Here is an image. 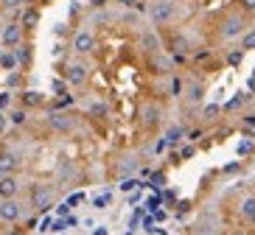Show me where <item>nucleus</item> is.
Listing matches in <instances>:
<instances>
[{
  "label": "nucleus",
  "instance_id": "obj_1",
  "mask_svg": "<svg viewBox=\"0 0 255 235\" xmlns=\"http://www.w3.org/2000/svg\"><path fill=\"white\" fill-rule=\"evenodd\" d=\"M244 34H247V17L241 11H230L219 23V37L222 39H236V37H244Z\"/></svg>",
  "mask_w": 255,
  "mask_h": 235
},
{
  "label": "nucleus",
  "instance_id": "obj_2",
  "mask_svg": "<svg viewBox=\"0 0 255 235\" xmlns=\"http://www.w3.org/2000/svg\"><path fill=\"white\" fill-rule=\"evenodd\" d=\"M48 126H51V132H56V135H73L76 132V115L65 112V109H53V112H48Z\"/></svg>",
  "mask_w": 255,
  "mask_h": 235
},
{
  "label": "nucleus",
  "instance_id": "obj_3",
  "mask_svg": "<svg viewBox=\"0 0 255 235\" xmlns=\"http://www.w3.org/2000/svg\"><path fill=\"white\" fill-rule=\"evenodd\" d=\"M177 17V8H174V3H165V0H154L149 6V20H151V25H168Z\"/></svg>",
  "mask_w": 255,
  "mask_h": 235
},
{
  "label": "nucleus",
  "instance_id": "obj_4",
  "mask_svg": "<svg viewBox=\"0 0 255 235\" xmlns=\"http://www.w3.org/2000/svg\"><path fill=\"white\" fill-rule=\"evenodd\" d=\"M23 205H20V199H3L0 202V224H8V227H14L23 221Z\"/></svg>",
  "mask_w": 255,
  "mask_h": 235
},
{
  "label": "nucleus",
  "instance_id": "obj_5",
  "mask_svg": "<svg viewBox=\"0 0 255 235\" xmlns=\"http://www.w3.org/2000/svg\"><path fill=\"white\" fill-rule=\"evenodd\" d=\"M53 199H56V190H53L51 185H37V188L31 190V202L28 205L34 207L37 213H45L48 207L53 205Z\"/></svg>",
  "mask_w": 255,
  "mask_h": 235
},
{
  "label": "nucleus",
  "instance_id": "obj_6",
  "mask_svg": "<svg viewBox=\"0 0 255 235\" xmlns=\"http://www.w3.org/2000/svg\"><path fill=\"white\" fill-rule=\"evenodd\" d=\"M20 45H23V25L20 23L3 25V31H0V48L3 51H14Z\"/></svg>",
  "mask_w": 255,
  "mask_h": 235
},
{
  "label": "nucleus",
  "instance_id": "obj_7",
  "mask_svg": "<svg viewBox=\"0 0 255 235\" xmlns=\"http://www.w3.org/2000/svg\"><path fill=\"white\" fill-rule=\"evenodd\" d=\"M70 48H73V53H79V56H84V53H93V51H96V34H93L90 28L76 31L73 39H70Z\"/></svg>",
  "mask_w": 255,
  "mask_h": 235
},
{
  "label": "nucleus",
  "instance_id": "obj_8",
  "mask_svg": "<svg viewBox=\"0 0 255 235\" xmlns=\"http://www.w3.org/2000/svg\"><path fill=\"white\" fill-rule=\"evenodd\" d=\"M140 123H143V129H157L160 123H163V106L154 104V101H149V104H143L140 106Z\"/></svg>",
  "mask_w": 255,
  "mask_h": 235
},
{
  "label": "nucleus",
  "instance_id": "obj_9",
  "mask_svg": "<svg viewBox=\"0 0 255 235\" xmlns=\"http://www.w3.org/2000/svg\"><path fill=\"white\" fill-rule=\"evenodd\" d=\"M87 78H90V68H87L84 62H70L68 70H65V81L73 84V87H82V84H87Z\"/></svg>",
  "mask_w": 255,
  "mask_h": 235
},
{
  "label": "nucleus",
  "instance_id": "obj_10",
  "mask_svg": "<svg viewBox=\"0 0 255 235\" xmlns=\"http://www.w3.org/2000/svg\"><path fill=\"white\" fill-rule=\"evenodd\" d=\"M140 48L149 56H157V53H163V39H160V34H157V28H146L140 34Z\"/></svg>",
  "mask_w": 255,
  "mask_h": 235
},
{
  "label": "nucleus",
  "instance_id": "obj_11",
  "mask_svg": "<svg viewBox=\"0 0 255 235\" xmlns=\"http://www.w3.org/2000/svg\"><path fill=\"white\" fill-rule=\"evenodd\" d=\"M20 168H23L20 154L11 152V149H0V171H3V174H17Z\"/></svg>",
  "mask_w": 255,
  "mask_h": 235
},
{
  "label": "nucleus",
  "instance_id": "obj_12",
  "mask_svg": "<svg viewBox=\"0 0 255 235\" xmlns=\"http://www.w3.org/2000/svg\"><path fill=\"white\" fill-rule=\"evenodd\" d=\"M20 176L17 174H6L3 179H0V202L3 199H17V193H20Z\"/></svg>",
  "mask_w": 255,
  "mask_h": 235
},
{
  "label": "nucleus",
  "instance_id": "obj_13",
  "mask_svg": "<svg viewBox=\"0 0 255 235\" xmlns=\"http://www.w3.org/2000/svg\"><path fill=\"white\" fill-rule=\"evenodd\" d=\"M174 68V62L168 59V56H163V53H157V56H149V70L154 73V76H168Z\"/></svg>",
  "mask_w": 255,
  "mask_h": 235
},
{
  "label": "nucleus",
  "instance_id": "obj_14",
  "mask_svg": "<svg viewBox=\"0 0 255 235\" xmlns=\"http://www.w3.org/2000/svg\"><path fill=\"white\" fill-rule=\"evenodd\" d=\"M45 104V92L39 90H23L20 92V106L23 109H34V106H42Z\"/></svg>",
  "mask_w": 255,
  "mask_h": 235
},
{
  "label": "nucleus",
  "instance_id": "obj_15",
  "mask_svg": "<svg viewBox=\"0 0 255 235\" xmlns=\"http://www.w3.org/2000/svg\"><path fill=\"white\" fill-rule=\"evenodd\" d=\"M137 168H140V162H137L135 154H124L118 162V174L124 176V179H129V176H135L137 174Z\"/></svg>",
  "mask_w": 255,
  "mask_h": 235
},
{
  "label": "nucleus",
  "instance_id": "obj_16",
  "mask_svg": "<svg viewBox=\"0 0 255 235\" xmlns=\"http://www.w3.org/2000/svg\"><path fill=\"white\" fill-rule=\"evenodd\" d=\"M205 98V84L202 81H191L185 87V101L188 104H202Z\"/></svg>",
  "mask_w": 255,
  "mask_h": 235
},
{
  "label": "nucleus",
  "instance_id": "obj_17",
  "mask_svg": "<svg viewBox=\"0 0 255 235\" xmlns=\"http://www.w3.org/2000/svg\"><path fill=\"white\" fill-rule=\"evenodd\" d=\"M239 216L244 221H250L255 216V193H247V196L239 202Z\"/></svg>",
  "mask_w": 255,
  "mask_h": 235
},
{
  "label": "nucleus",
  "instance_id": "obj_18",
  "mask_svg": "<svg viewBox=\"0 0 255 235\" xmlns=\"http://www.w3.org/2000/svg\"><path fill=\"white\" fill-rule=\"evenodd\" d=\"M87 115L90 118H107L110 115V104L107 101H90L87 104Z\"/></svg>",
  "mask_w": 255,
  "mask_h": 235
},
{
  "label": "nucleus",
  "instance_id": "obj_19",
  "mask_svg": "<svg viewBox=\"0 0 255 235\" xmlns=\"http://www.w3.org/2000/svg\"><path fill=\"white\" fill-rule=\"evenodd\" d=\"M14 56H17V62H20L23 68H28V65H31V59H34V51H31V45H28V42H23L20 48H14Z\"/></svg>",
  "mask_w": 255,
  "mask_h": 235
},
{
  "label": "nucleus",
  "instance_id": "obj_20",
  "mask_svg": "<svg viewBox=\"0 0 255 235\" xmlns=\"http://www.w3.org/2000/svg\"><path fill=\"white\" fill-rule=\"evenodd\" d=\"M0 68L8 70V73H14V70L20 68V62H17L14 51H3V56H0Z\"/></svg>",
  "mask_w": 255,
  "mask_h": 235
},
{
  "label": "nucleus",
  "instance_id": "obj_21",
  "mask_svg": "<svg viewBox=\"0 0 255 235\" xmlns=\"http://www.w3.org/2000/svg\"><path fill=\"white\" fill-rule=\"evenodd\" d=\"M163 137H165V143H168V146H177L182 137H185V129H182V126H168Z\"/></svg>",
  "mask_w": 255,
  "mask_h": 235
},
{
  "label": "nucleus",
  "instance_id": "obj_22",
  "mask_svg": "<svg viewBox=\"0 0 255 235\" xmlns=\"http://www.w3.org/2000/svg\"><path fill=\"white\" fill-rule=\"evenodd\" d=\"M250 98H253L250 92H239V95H233V98L227 101L225 106H222V112H233V109H239V106L244 104V101H250Z\"/></svg>",
  "mask_w": 255,
  "mask_h": 235
},
{
  "label": "nucleus",
  "instance_id": "obj_23",
  "mask_svg": "<svg viewBox=\"0 0 255 235\" xmlns=\"http://www.w3.org/2000/svg\"><path fill=\"white\" fill-rule=\"evenodd\" d=\"M37 23H39V8H28V11H23V20H20L23 28H34Z\"/></svg>",
  "mask_w": 255,
  "mask_h": 235
},
{
  "label": "nucleus",
  "instance_id": "obj_24",
  "mask_svg": "<svg viewBox=\"0 0 255 235\" xmlns=\"http://www.w3.org/2000/svg\"><path fill=\"white\" fill-rule=\"evenodd\" d=\"M8 123H14V126H23V123H28V109H11L8 112Z\"/></svg>",
  "mask_w": 255,
  "mask_h": 235
},
{
  "label": "nucleus",
  "instance_id": "obj_25",
  "mask_svg": "<svg viewBox=\"0 0 255 235\" xmlns=\"http://www.w3.org/2000/svg\"><path fill=\"white\" fill-rule=\"evenodd\" d=\"M219 115H222V106H219V104H208V106L202 109V121L210 123V121H216Z\"/></svg>",
  "mask_w": 255,
  "mask_h": 235
},
{
  "label": "nucleus",
  "instance_id": "obj_26",
  "mask_svg": "<svg viewBox=\"0 0 255 235\" xmlns=\"http://www.w3.org/2000/svg\"><path fill=\"white\" fill-rule=\"evenodd\" d=\"M241 51L247 53V51H255V28H250L244 37H241Z\"/></svg>",
  "mask_w": 255,
  "mask_h": 235
},
{
  "label": "nucleus",
  "instance_id": "obj_27",
  "mask_svg": "<svg viewBox=\"0 0 255 235\" xmlns=\"http://www.w3.org/2000/svg\"><path fill=\"white\" fill-rule=\"evenodd\" d=\"M51 90H53V95H68V81H65V78H53L51 81Z\"/></svg>",
  "mask_w": 255,
  "mask_h": 235
},
{
  "label": "nucleus",
  "instance_id": "obj_28",
  "mask_svg": "<svg viewBox=\"0 0 255 235\" xmlns=\"http://www.w3.org/2000/svg\"><path fill=\"white\" fill-rule=\"evenodd\" d=\"M182 92H185V84H182V78L174 76V78H171V95H174V98H180Z\"/></svg>",
  "mask_w": 255,
  "mask_h": 235
},
{
  "label": "nucleus",
  "instance_id": "obj_29",
  "mask_svg": "<svg viewBox=\"0 0 255 235\" xmlns=\"http://www.w3.org/2000/svg\"><path fill=\"white\" fill-rule=\"evenodd\" d=\"M239 8H241V14L244 17L255 14V0H239Z\"/></svg>",
  "mask_w": 255,
  "mask_h": 235
},
{
  "label": "nucleus",
  "instance_id": "obj_30",
  "mask_svg": "<svg viewBox=\"0 0 255 235\" xmlns=\"http://www.w3.org/2000/svg\"><path fill=\"white\" fill-rule=\"evenodd\" d=\"M20 6H23V0H0V8L3 11H17Z\"/></svg>",
  "mask_w": 255,
  "mask_h": 235
},
{
  "label": "nucleus",
  "instance_id": "obj_31",
  "mask_svg": "<svg viewBox=\"0 0 255 235\" xmlns=\"http://www.w3.org/2000/svg\"><path fill=\"white\" fill-rule=\"evenodd\" d=\"M11 98H14V95H11V90L0 92V109H3V112H6V106H11Z\"/></svg>",
  "mask_w": 255,
  "mask_h": 235
},
{
  "label": "nucleus",
  "instance_id": "obj_32",
  "mask_svg": "<svg viewBox=\"0 0 255 235\" xmlns=\"http://www.w3.org/2000/svg\"><path fill=\"white\" fill-rule=\"evenodd\" d=\"M244 129H250V135H247V137H253V135H255V118H253V115H244Z\"/></svg>",
  "mask_w": 255,
  "mask_h": 235
},
{
  "label": "nucleus",
  "instance_id": "obj_33",
  "mask_svg": "<svg viewBox=\"0 0 255 235\" xmlns=\"http://www.w3.org/2000/svg\"><path fill=\"white\" fill-rule=\"evenodd\" d=\"M196 154V146H182V152H180V159H191Z\"/></svg>",
  "mask_w": 255,
  "mask_h": 235
},
{
  "label": "nucleus",
  "instance_id": "obj_34",
  "mask_svg": "<svg viewBox=\"0 0 255 235\" xmlns=\"http://www.w3.org/2000/svg\"><path fill=\"white\" fill-rule=\"evenodd\" d=\"M107 202H110V196H96L93 199V207H96V210H104Z\"/></svg>",
  "mask_w": 255,
  "mask_h": 235
},
{
  "label": "nucleus",
  "instance_id": "obj_35",
  "mask_svg": "<svg viewBox=\"0 0 255 235\" xmlns=\"http://www.w3.org/2000/svg\"><path fill=\"white\" fill-rule=\"evenodd\" d=\"M241 56H244V51L239 48V51H233L230 56H227V62H230V65H239V62H241Z\"/></svg>",
  "mask_w": 255,
  "mask_h": 235
},
{
  "label": "nucleus",
  "instance_id": "obj_36",
  "mask_svg": "<svg viewBox=\"0 0 255 235\" xmlns=\"http://www.w3.org/2000/svg\"><path fill=\"white\" fill-rule=\"evenodd\" d=\"M6 129H8V112H3V109H0V135H3Z\"/></svg>",
  "mask_w": 255,
  "mask_h": 235
},
{
  "label": "nucleus",
  "instance_id": "obj_37",
  "mask_svg": "<svg viewBox=\"0 0 255 235\" xmlns=\"http://www.w3.org/2000/svg\"><path fill=\"white\" fill-rule=\"evenodd\" d=\"M137 185V179L135 176H129V179H124V182H121V190H132Z\"/></svg>",
  "mask_w": 255,
  "mask_h": 235
},
{
  "label": "nucleus",
  "instance_id": "obj_38",
  "mask_svg": "<svg viewBox=\"0 0 255 235\" xmlns=\"http://www.w3.org/2000/svg\"><path fill=\"white\" fill-rule=\"evenodd\" d=\"M8 90H14V87H17V84H20V76H17V73H8Z\"/></svg>",
  "mask_w": 255,
  "mask_h": 235
},
{
  "label": "nucleus",
  "instance_id": "obj_39",
  "mask_svg": "<svg viewBox=\"0 0 255 235\" xmlns=\"http://www.w3.org/2000/svg\"><path fill=\"white\" fill-rule=\"evenodd\" d=\"M247 152H253V140H244V143L239 146V154H247Z\"/></svg>",
  "mask_w": 255,
  "mask_h": 235
},
{
  "label": "nucleus",
  "instance_id": "obj_40",
  "mask_svg": "<svg viewBox=\"0 0 255 235\" xmlns=\"http://www.w3.org/2000/svg\"><path fill=\"white\" fill-rule=\"evenodd\" d=\"M82 199H84V193H76V196H70V199H68V207H76Z\"/></svg>",
  "mask_w": 255,
  "mask_h": 235
},
{
  "label": "nucleus",
  "instance_id": "obj_41",
  "mask_svg": "<svg viewBox=\"0 0 255 235\" xmlns=\"http://www.w3.org/2000/svg\"><path fill=\"white\" fill-rule=\"evenodd\" d=\"M6 235H25V230H20V227H8V230H6Z\"/></svg>",
  "mask_w": 255,
  "mask_h": 235
},
{
  "label": "nucleus",
  "instance_id": "obj_42",
  "mask_svg": "<svg viewBox=\"0 0 255 235\" xmlns=\"http://www.w3.org/2000/svg\"><path fill=\"white\" fill-rule=\"evenodd\" d=\"M151 182H157V185H163V182H165V174H154V176H151Z\"/></svg>",
  "mask_w": 255,
  "mask_h": 235
},
{
  "label": "nucleus",
  "instance_id": "obj_43",
  "mask_svg": "<svg viewBox=\"0 0 255 235\" xmlns=\"http://www.w3.org/2000/svg\"><path fill=\"white\" fill-rule=\"evenodd\" d=\"M199 137H202V132H199V129H194L191 135H188V140H199Z\"/></svg>",
  "mask_w": 255,
  "mask_h": 235
},
{
  "label": "nucleus",
  "instance_id": "obj_44",
  "mask_svg": "<svg viewBox=\"0 0 255 235\" xmlns=\"http://www.w3.org/2000/svg\"><path fill=\"white\" fill-rule=\"evenodd\" d=\"M93 235H107V230H104V227H98V230H96V233H93Z\"/></svg>",
  "mask_w": 255,
  "mask_h": 235
},
{
  "label": "nucleus",
  "instance_id": "obj_45",
  "mask_svg": "<svg viewBox=\"0 0 255 235\" xmlns=\"http://www.w3.org/2000/svg\"><path fill=\"white\" fill-rule=\"evenodd\" d=\"M121 3H124V6H135V0H121Z\"/></svg>",
  "mask_w": 255,
  "mask_h": 235
},
{
  "label": "nucleus",
  "instance_id": "obj_46",
  "mask_svg": "<svg viewBox=\"0 0 255 235\" xmlns=\"http://www.w3.org/2000/svg\"><path fill=\"white\" fill-rule=\"evenodd\" d=\"M93 6H104V0H90Z\"/></svg>",
  "mask_w": 255,
  "mask_h": 235
},
{
  "label": "nucleus",
  "instance_id": "obj_47",
  "mask_svg": "<svg viewBox=\"0 0 255 235\" xmlns=\"http://www.w3.org/2000/svg\"><path fill=\"white\" fill-rule=\"evenodd\" d=\"M247 224H250V227H253V230H255V216H253V219H250V221H247Z\"/></svg>",
  "mask_w": 255,
  "mask_h": 235
},
{
  "label": "nucleus",
  "instance_id": "obj_48",
  "mask_svg": "<svg viewBox=\"0 0 255 235\" xmlns=\"http://www.w3.org/2000/svg\"><path fill=\"white\" fill-rule=\"evenodd\" d=\"M165 3H177V0H165Z\"/></svg>",
  "mask_w": 255,
  "mask_h": 235
},
{
  "label": "nucleus",
  "instance_id": "obj_49",
  "mask_svg": "<svg viewBox=\"0 0 255 235\" xmlns=\"http://www.w3.org/2000/svg\"><path fill=\"white\" fill-rule=\"evenodd\" d=\"M3 176H6V174H3V171H0V179H3Z\"/></svg>",
  "mask_w": 255,
  "mask_h": 235
},
{
  "label": "nucleus",
  "instance_id": "obj_50",
  "mask_svg": "<svg viewBox=\"0 0 255 235\" xmlns=\"http://www.w3.org/2000/svg\"><path fill=\"white\" fill-rule=\"evenodd\" d=\"M0 56H3V48H0Z\"/></svg>",
  "mask_w": 255,
  "mask_h": 235
}]
</instances>
